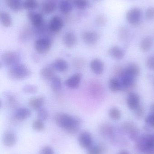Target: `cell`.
Wrapping results in <instances>:
<instances>
[{
    "label": "cell",
    "instance_id": "cell-34",
    "mask_svg": "<svg viewBox=\"0 0 154 154\" xmlns=\"http://www.w3.org/2000/svg\"><path fill=\"white\" fill-rule=\"evenodd\" d=\"M109 116L113 120H119L121 118V113L117 108L113 107L109 110Z\"/></svg>",
    "mask_w": 154,
    "mask_h": 154
},
{
    "label": "cell",
    "instance_id": "cell-17",
    "mask_svg": "<svg viewBox=\"0 0 154 154\" xmlns=\"http://www.w3.org/2000/svg\"><path fill=\"white\" fill-rule=\"evenodd\" d=\"M32 112L29 108L21 107L18 109L14 113V117L16 119L20 120H25L30 117Z\"/></svg>",
    "mask_w": 154,
    "mask_h": 154
},
{
    "label": "cell",
    "instance_id": "cell-31",
    "mask_svg": "<svg viewBox=\"0 0 154 154\" xmlns=\"http://www.w3.org/2000/svg\"><path fill=\"white\" fill-rule=\"evenodd\" d=\"M51 87L53 91H59L62 87V82L59 77L55 76L51 80Z\"/></svg>",
    "mask_w": 154,
    "mask_h": 154
},
{
    "label": "cell",
    "instance_id": "cell-38",
    "mask_svg": "<svg viewBox=\"0 0 154 154\" xmlns=\"http://www.w3.org/2000/svg\"><path fill=\"white\" fill-rule=\"evenodd\" d=\"M37 116L39 119L45 121L49 117V112L45 108L42 107L37 110Z\"/></svg>",
    "mask_w": 154,
    "mask_h": 154
},
{
    "label": "cell",
    "instance_id": "cell-16",
    "mask_svg": "<svg viewBox=\"0 0 154 154\" xmlns=\"http://www.w3.org/2000/svg\"><path fill=\"white\" fill-rule=\"evenodd\" d=\"M45 102V98L43 97H35L31 98L28 101L30 107L34 110H38L42 107Z\"/></svg>",
    "mask_w": 154,
    "mask_h": 154
},
{
    "label": "cell",
    "instance_id": "cell-35",
    "mask_svg": "<svg viewBox=\"0 0 154 154\" xmlns=\"http://www.w3.org/2000/svg\"><path fill=\"white\" fill-rule=\"evenodd\" d=\"M73 4L77 9L84 10L89 5L88 0H73Z\"/></svg>",
    "mask_w": 154,
    "mask_h": 154
},
{
    "label": "cell",
    "instance_id": "cell-22",
    "mask_svg": "<svg viewBox=\"0 0 154 154\" xmlns=\"http://www.w3.org/2000/svg\"><path fill=\"white\" fill-rule=\"evenodd\" d=\"M135 79L127 74L124 70L121 74V82L122 86L126 88H129L134 84Z\"/></svg>",
    "mask_w": 154,
    "mask_h": 154
},
{
    "label": "cell",
    "instance_id": "cell-26",
    "mask_svg": "<svg viewBox=\"0 0 154 154\" xmlns=\"http://www.w3.org/2000/svg\"><path fill=\"white\" fill-rule=\"evenodd\" d=\"M5 3L8 7L14 11H19L23 8V4L20 0H5Z\"/></svg>",
    "mask_w": 154,
    "mask_h": 154
},
{
    "label": "cell",
    "instance_id": "cell-29",
    "mask_svg": "<svg viewBox=\"0 0 154 154\" xmlns=\"http://www.w3.org/2000/svg\"><path fill=\"white\" fill-rule=\"evenodd\" d=\"M99 134L104 137L108 136L112 134L113 128L111 125L107 124H103L99 126Z\"/></svg>",
    "mask_w": 154,
    "mask_h": 154
},
{
    "label": "cell",
    "instance_id": "cell-7",
    "mask_svg": "<svg viewBox=\"0 0 154 154\" xmlns=\"http://www.w3.org/2000/svg\"><path fill=\"white\" fill-rule=\"evenodd\" d=\"M82 40L85 44L90 46L96 44L99 39V35L95 31H86L82 32Z\"/></svg>",
    "mask_w": 154,
    "mask_h": 154
},
{
    "label": "cell",
    "instance_id": "cell-20",
    "mask_svg": "<svg viewBox=\"0 0 154 154\" xmlns=\"http://www.w3.org/2000/svg\"><path fill=\"white\" fill-rule=\"evenodd\" d=\"M56 9L57 5L54 2L48 1L42 4L41 10L42 13L49 15L55 12Z\"/></svg>",
    "mask_w": 154,
    "mask_h": 154
},
{
    "label": "cell",
    "instance_id": "cell-13",
    "mask_svg": "<svg viewBox=\"0 0 154 154\" xmlns=\"http://www.w3.org/2000/svg\"><path fill=\"white\" fill-rule=\"evenodd\" d=\"M140 97L134 92H130L127 98V104L129 109L134 111L140 106Z\"/></svg>",
    "mask_w": 154,
    "mask_h": 154
},
{
    "label": "cell",
    "instance_id": "cell-12",
    "mask_svg": "<svg viewBox=\"0 0 154 154\" xmlns=\"http://www.w3.org/2000/svg\"><path fill=\"white\" fill-rule=\"evenodd\" d=\"M123 129L127 134H128L129 138L132 140L136 141L139 137L138 128L133 123L129 122L125 123L123 125Z\"/></svg>",
    "mask_w": 154,
    "mask_h": 154
},
{
    "label": "cell",
    "instance_id": "cell-41",
    "mask_svg": "<svg viewBox=\"0 0 154 154\" xmlns=\"http://www.w3.org/2000/svg\"><path fill=\"white\" fill-rule=\"evenodd\" d=\"M146 65L149 69L154 71V56H151L147 59Z\"/></svg>",
    "mask_w": 154,
    "mask_h": 154
},
{
    "label": "cell",
    "instance_id": "cell-21",
    "mask_svg": "<svg viewBox=\"0 0 154 154\" xmlns=\"http://www.w3.org/2000/svg\"><path fill=\"white\" fill-rule=\"evenodd\" d=\"M109 55L115 59H122L124 56V51L120 47L117 46H114L110 48L108 51Z\"/></svg>",
    "mask_w": 154,
    "mask_h": 154
},
{
    "label": "cell",
    "instance_id": "cell-9",
    "mask_svg": "<svg viewBox=\"0 0 154 154\" xmlns=\"http://www.w3.org/2000/svg\"><path fill=\"white\" fill-rule=\"evenodd\" d=\"M27 15L33 27L37 29H39L42 27L44 23V19L42 14L34 12L33 11H29Z\"/></svg>",
    "mask_w": 154,
    "mask_h": 154
},
{
    "label": "cell",
    "instance_id": "cell-1",
    "mask_svg": "<svg viewBox=\"0 0 154 154\" xmlns=\"http://www.w3.org/2000/svg\"><path fill=\"white\" fill-rule=\"evenodd\" d=\"M55 122L58 126L65 129L68 133L74 134L80 129V122L79 119L64 113H58L54 117Z\"/></svg>",
    "mask_w": 154,
    "mask_h": 154
},
{
    "label": "cell",
    "instance_id": "cell-40",
    "mask_svg": "<svg viewBox=\"0 0 154 154\" xmlns=\"http://www.w3.org/2000/svg\"><path fill=\"white\" fill-rule=\"evenodd\" d=\"M146 16L148 20H154V6L147 8L146 11Z\"/></svg>",
    "mask_w": 154,
    "mask_h": 154
},
{
    "label": "cell",
    "instance_id": "cell-30",
    "mask_svg": "<svg viewBox=\"0 0 154 154\" xmlns=\"http://www.w3.org/2000/svg\"><path fill=\"white\" fill-rule=\"evenodd\" d=\"M1 22L3 26L5 27H10L12 24V20L10 15L5 12H1Z\"/></svg>",
    "mask_w": 154,
    "mask_h": 154
},
{
    "label": "cell",
    "instance_id": "cell-25",
    "mask_svg": "<svg viewBox=\"0 0 154 154\" xmlns=\"http://www.w3.org/2000/svg\"><path fill=\"white\" fill-rule=\"evenodd\" d=\"M124 71L131 76L135 78L138 76L140 73V68L139 66L135 63L129 64L125 69Z\"/></svg>",
    "mask_w": 154,
    "mask_h": 154
},
{
    "label": "cell",
    "instance_id": "cell-39",
    "mask_svg": "<svg viewBox=\"0 0 154 154\" xmlns=\"http://www.w3.org/2000/svg\"><path fill=\"white\" fill-rule=\"evenodd\" d=\"M145 123L150 127L154 128V113H152L147 116L145 119Z\"/></svg>",
    "mask_w": 154,
    "mask_h": 154
},
{
    "label": "cell",
    "instance_id": "cell-10",
    "mask_svg": "<svg viewBox=\"0 0 154 154\" xmlns=\"http://www.w3.org/2000/svg\"><path fill=\"white\" fill-rule=\"evenodd\" d=\"M82 78V75L80 73L74 74L65 81V85L71 89H76L80 86Z\"/></svg>",
    "mask_w": 154,
    "mask_h": 154
},
{
    "label": "cell",
    "instance_id": "cell-37",
    "mask_svg": "<svg viewBox=\"0 0 154 154\" xmlns=\"http://www.w3.org/2000/svg\"><path fill=\"white\" fill-rule=\"evenodd\" d=\"M37 86L31 84H27L22 88V91L24 93L27 94H34L38 91Z\"/></svg>",
    "mask_w": 154,
    "mask_h": 154
},
{
    "label": "cell",
    "instance_id": "cell-32",
    "mask_svg": "<svg viewBox=\"0 0 154 154\" xmlns=\"http://www.w3.org/2000/svg\"><path fill=\"white\" fill-rule=\"evenodd\" d=\"M23 6L26 10L33 11L39 7V3L37 0H24Z\"/></svg>",
    "mask_w": 154,
    "mask_h": 154
},
{
    "label": "cell",
    "instance_id": "cell-24",
    "mask_svg": "<svg viewBox=\"0 0 154 154\" xmlns=\"http://www.w3.org/2000/svg\"><path fill=\"white\" fill-rule=\"evenodd\" d=\"M54 70L52 66L44 67L41 70V76L44 79L51 80L55 76Z\"/></svg>",
    "mask_w": 154,
    "mask_h": 154
},
{
    "label": "cell",
    "instance_id": "cell-46",
    "mask_svg": "<svg viewBox=\"0 0 154 154\" xmlns=\"http://www.w3.org/2000/svg\"><path fill=\"white\" fill-rule=\"evenodd\" d=\"M151 109H152V111H153V113H154V104H153L151 107Z\"/></svg>",
    "mask_w": 154,
    "mask_h": 154
},
{
    "label": "cell",
    "instance_id": "cell-3",
    "mask_svg": "<svg viewBox=\"0 0 154 154\" xmlns=\"http://www.w3.org/2000/svg\"><path fill=\"white\" fill-rule=\"evenodd\" d=\"M137 147L141 152H146L154 148V134H144L136 140Z\"/></svg>",
    "mask_w": 154,
    "mask_h": 154
},
{
    "label": "cell",
    "instance_id": "cell-28",
    "mask_svg": "<svg viewBox=\"0 0 154 154\" xmlns=\"http://www.w3.org/2000/svg\"><path fill=\"white\" fill-rule=\"evenodd\" d=\"M109 89L113 92L119 91L122 89L121 82L116 78H112L109 80L108 83Z\"/></svg>",
    "mask_w": 154,
    "mask_h": 154
},
{
    "label": "cell",
    "instance_id": "cell-5",
    "mask_svg": "<svg viewBox=\"0 0 154 154\" xmlns=\"http://www.w3.org/2000/svg\"><path fill=\"white\" fill-rule=\"evenodd\" d=\"M142 17V11L138 7H133L127 13L126 18L127 22L132 25H137L140 23Z\"/></svg>",
    "mask_w": 154,
    "mask_h": 154
},
{
    "label": "cell",
    "instance_id": "cell-11",
    "mask_svg": "<svg viewBox=\"0 0 154 154\" xmlns=\"http://www.w3.org/2000/svg\"><path fill=\"white\" fill-rule=\"evenodd\" d=\"M64 25V22L61 17L59 16H53L50 20L49 24V29L52 32L56 33L59 32L62 29Z\"/></svg>",
    "mask_w": 154,
    "mask_h": 154
},
{
    "label": "cell",
    "instance_id": "cell-27",
    "mask_svg": "<svg viewBox=\"0 0 154 154\" xmlns=\"http://www.w3.org/2000/svg\"><path fill=\"white\" fill-rule=\"evenodd\" d=\"M152 44V39L151 37H145L141 41L140 43V49L143 52H147L151 49Z\"/></svg>",
    "mask_w": 154,
    "mask_h": 154
},
{
    "label": "cell",
    "instance_id": "cell-36",
    "mask_svg": "<svg viewBox=\"0 0 154 154\" xmlns=\"http://www.w3.org/2000/svg\"><path fill=\"white\" fill-rule=\"evenodd\" d=\"M32 127L33 130L37 132H40L42 131L45 128L43 121L40 119H36L33 121L32 124Z\"/></svg>",
    "mask_w": 154,
    "mask_h": 154
},
{
    "label": "cell",
    "instance_id": "cell-18",
    "mask_svg": "<svg viewBox=\"0 0 154 154\" xmlns=\"http://www.w3.org/2000/svg\"><path fill=\"white\" fill-rule=\"evenodd\" d=\"M17 142V137L14 133L9 132L5 133L3 138L4 145L7 147H12Z\"/></svg>",
    "mask_w": 154,
    "mask_h": 154
},
{
    "label": "cell",
    "instance_id": "cell-42",
    "mask_svg": "<svg viewBox=\"0 0 154 154\" xmlns=\"http://www.w3.org/2000/svg\"><path fill=\"white\" fill-rule=\"evenodd\" d=\"M40 154H54V151L50 146H46L42 149Z\"/></svg>",
    "mask_w": 154,
    "mask_h": 154
},
{
    "label": "cell",
    "instance_id": "cell-45",
    "mask_svg": "<svg viewBox=\"0 0 154 154\" xmlns=\"http://www.w3.org/2000/svg\"><path fill=\"white\" fill-rule=\"evenodd\" d=\"M118 154H130L128 152H127V151H124V150H123V151H120L119 153H118Z\"/></svg>",
    "mask_w": 154,
    "mask_h": 154
},
{
    "label": "cell",
    "instance_id": "cell-8",
    "mask_svg": "<svg viewBox=\"0 0 154 154\" xmlns=\"http://www.w3.org/2000/svg\"><path fill=\"white\" fill-rule=\"evenodd\" d=\"M78 142L80 147L84 149H89L93 145L92 136L88 132L81 133L79 136Z\"/></svg>",
    "mask_w": 154,
    "mask_h": 154
},
{
    "label": "cell",
    "instance_id": "cell-43",
    "mask_svg": "<svg viewBox=\"0 0 154 154\" xmlns=\"http://www.w3.org/2000/svg\"><path fill=\"white\" fill-rule=\"evenodd\" d=\"M136 113V115L137 116L138 118H141L144 115V109L143 107L140 105L139 107L137 108V109L134 110Z\"/></svg>",
    "mask_w": 154,
    "mask_h": 154
},
{
    "label": "cell",
    "instance_id": "cell-6",
    "mask_svg": "<svg viewBox=\"0 0 154 154\" xmlns=\"http://www.w3.org/2000/svg\"><path fill=\"white\" fill-rule=\"evenodd\" d=\"M51 46V41L47 38H39L34 43L35 51L39 54H44L48 52Z\"/></svg>",
    "mask_w": 154,
    "mask_h": 154
},
{
    "label": "cell",
    "instance_id": "cell-15",
    "mask_svg": "<svg viewBox=\"0 0 154 154\" xmlns=\"http://www.w3.org/2000/svg\"><path fill=\"white\" fill-rule=\"evenodd\" d=\"M63 42L68 48H72L77 44V37L73 32H68L63 36Z\"/></svg>",
    "mask_w": 154,
    "mask_h": 154
},
{
    "label": "cell",
    "instance_id": "cell-23",
    "mask_svg": "<svg viewBox=\"0 0 154 154\" xmlns=\"http://www.w3.org/2000/svg\"><path fill=\"white\" fill-rule=\"evenodd\" d=\"M59 9L61 13L64 14H69L73 9L72 3L68 0H63L60 3Z\"/></svg>",
    "mask_w": 154,
    "mask_h": 154
},
{
    "label": "cell",
    "instance_id": "cell-44",
    "mask_svg": "<svg viewBox=\"0 0 154 154\" xmlns=\"http://www.w3.org/2000/svg\"><path fill=\"white\" fill-rule=\"evenodd\" d=\"M97 24L99 25H102L105 24L106 22V19L103 15H99L97 18L96 20Z\"/></svg>",
    "mask_w": 154,
    "mask_h": 154
},
{
    "label": "cell",
    "instance_id": "cell-14",
    "mask_svg": "<svg viewBox=\"0 0 154 154\" xmlns=\"http://www.w3.org/2000/svg\"><path fill=\"white\" fill-rule=\"evenodd\" d=\"M91 70L94 74L96 75H100L104 72L105 66L104 62L99 59H94L90 63Z\"/></svg>",
    "mask_w": 154,
    "mask_h": 154
},
{
    "label": "cell",
    "instance_id": "cell-2",
    "mask_svg": "<svg viewBox=\"0 0 154 154\" xmlns=\"http://www.w3.org/2000/svg\"><path fill=\"white\" fill-rule=\"evenodd\" d=\"M8 75L13 79L20 80L27 79L31 75L32 72L30 69L23 64H19L10 68Z\"/></svg>",
    "mask_w": 154,
    "mask_h": 154
},
{
    "label": "cell",
    "instance_id": "cell-33",
    "mask_svg": "<svg viewBox=\"0 0 154 154\" xmlns=\"http://www.w3.org/2000/svg\"><path fill=\"white\" fill-rule=\"evenodd\" d=\"M105 148L103 146H92L88 149L87 154H104Z\"/></svg>",
    "mask_w": 154,
    "mask_h": 154
},
{
    "label": "cell",
    "instance_id": "cell-4",
    "mask_svg": "<svg viewBox=\"0 0 154 154\" xmlns=\"http://www.w3.org/2000/svg\"><path fill=\"white\" fill-rule=\"evenodd\" d=\"M21 57L18 52L14 51H7L3 53L1 61L4 66L11 68L20 64Z\"/></svg>",
    "mask_w": 154,
    "mask_h": 154
},
{
    "label": "cell",
    "instance_id": "cell-19",
    "mask_svg": "<svg viewBox=\"0 0 154 154\" xmlns=\"http://www.w3.org/2000/svg\"><path fill=\"white\" fill-rule=\"evenodd\" d=\"M52 66L56 71L59 72H64L68 69V62L65 60L58 59L52 63Z\"/></svg>",
    "mask_w": 154,
    "mask_h": 154
}]
</instances>
